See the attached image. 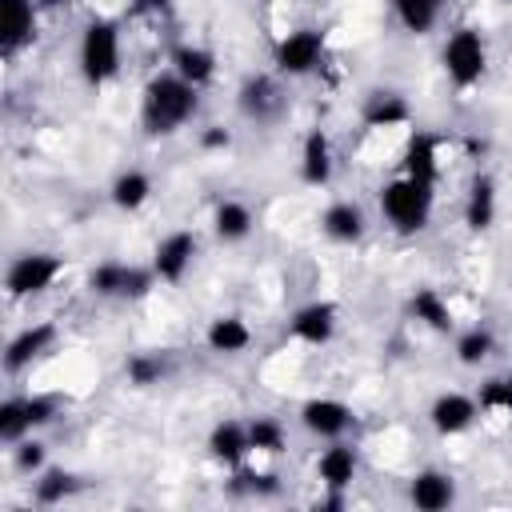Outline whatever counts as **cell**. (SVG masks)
Returning a JSON list of instances; mask_svg holds the SVG:
<instances>
[{
	"instance_id": "cell-24",
	"label": "cell",
	"mask_w": 512,
	"mask_h": 512,
	"mask_svg": "<svg viewBox=\"0 0 512 512\" xmlns=\"http://www.w3.org/2000/svg\"><path fill=\"white\" fill-rule=\"evenodd\" d=\"M412 316H416L420 324H428L432 332H452V308H448L444 296L432 292V288H416V296H412Z\"/></svg>"
},
{
	"instance_id": "cell-1",
	"label": "cell",
	"mask_w": 512,
	"mask_h": 512,
	"mask_svg": "<svg viewBox=\"0 0 512 512\" xmlns=\"http://www.w3.org/2000/svg\"><path fill=\"white\" fill-rule=\"evenodd\" d=\"M196 112V84H188L176 72L152 76L144 88V128L152 136H168L176 132L184 120H192Z\"/></svg>"
},
{
	"instance_id": "cell-6",
	"label": "cell",
	"mask_w": 512,
	"mask_h": 512,
	"mask_svg": "<svg viewBox=\"0 0 512 512\" xmlns=\"http://www.w3.org/2000/svg\"><path fill=\"white\" fill-rule=\"evenodd\" d=\"M324 56V32L316 28H296L276 44V72L284 76H308Z\"/></svg>"
},
{
	"instance_id": "cell-36",
	"label": "cell",
	"mask_w": 512,
	"mask_h": 512,
	"mask_svg": "<svg viewBox=\"0 0 512 512\" xmlns=\"http://www.w3.org/2000/svg\"><path fill=\"white\" fill-rule=\"evenodd\" d=\"M24 408H28V420H32V428H40V424H48L52 416H56V396H28L24 400Z\"/></svg>"
},
{
	"instance_id": "cell-26",
	"label": "cell",
	"mask_w": 512,
	"mask_h": 512,
	"mask_svg": "<svg viewBox=\"0 0 512 512\" xmlns=\"http://www.w3.org/2000/svg\"><path fill=\"white\" fill-rule=\"evenodd\" d=\"M212 224H216V236H220V240H244V236L252 232V212H248L240 200H224V204L216 208Z\"/></svg>"
},
{
	"instance_id": "cell-17",
	"label": "cell",
	"mask_w": 512,
	"mask_h": 512,
	"mask_svg": "<svg viewBox=\"0 0 512 512\" xmlns=\"http://www.w3.org/2000/svg\"><path fill=\"white\" fill-rule=\"evenodd\" d=\"M404 176L412 180H424V184H436L440 176V152H436V140L428 132H416L404 148Z\"/></svg>"
},
{
	"instance_id": "cell-19",
	"label": "cell",
	"mask_w": 512,
	"mask_h": 512,
	"mask_svg": "<svg viewBox=\"0 0 512 512\" xmlns=\"http://www.w3.org/2000/svg\"><path fill=\"white\" fill-rule=\"evenodd\" d=\"M464 220H468L472 232L492 228V220H496V184H492V176H476V180H472Z\"/></svg>"
},
{
	"instance_id": "cell-27",
	"label": "cell",
	"mask_w": 512,
	"mask_h": 512,
	"mask_svg": "<svg viewBox=\"0 0 512 512\" xmlns=\"http://www.w3.org/2000/svg\"><path fill=\"white\" fill-rule=\"evenodd\" d=\"M392 4H396L400 24H404L412 36H424V32L440 20V0H392Z\"/></svg>"
},
{
	"instance_id": "cell-15",
	"label": "cell",
	"mask_w": 512,
	"mask_h": 512,
	"mask_svg": "<svg viewBox=\"0 0 512 512\" xmlns=\"http://www.w3.org/2000/svg\"><path fill=\"white\" fill-rule=\"evenodd\" d=\"M208 452H212V460H220V464L236 468V464L252 452L248 428H244V424H236V420H220V424L212 428V436H208Z\"/></svg>"
},
{
	"instance_id": "cell-42",
	"label": "cell",
	"mask_w": 512,
	"mask_h": 512,
	"mask_svg": "<svg viewBox=\"0 0 512 512\" xmlns=\"http://www.w3.org/2000/svg\"><path fill=\"white\" fill-rule=\"evenodd\" d=\"M504 4H512V0H504Z\"/></svg>"
},
{
	"instance_id": "cell-29",
	"label": "cell",
	"mask_w": 512,
	"mask_h": 512,
	"mask_svg": "<svg viewBox=\"0 0 512 512\" xmlns=\"http://www.w3.org/2000/svg\"><path fill=\"white\" fill-rule=\"evenodd\" d=\"M248 440L256 452H268V456H280L284 452V424L272 420V416H256L248 424Z\"/></svg>"
},
{
	"instance_id": "cell-34",
	"label": "cell",
	"mask_w": 512,
	"mask_h": 512,
	"mask_svg": "<svg viewBox=\"0 0 512 512\" xmlns=\"http://www.w3.org/2000/svg\"><path fill=\"white\" fill-rule=\"evenodd\" d=\"M160 376H164V360H160V356L140 352V356L128 360V380H132L136 388H148V384H156Z\"/></svg>"
},
{
	"instance_id": "cell-22",
	"label": "cell",
	"mask_w": 512,
	"mask_h": 512,
	"mask_svg": "<svg viewBox=\"0 0 512 512\" xmlns=\"http://www.w3.org/2000/svg\"><path fill=\"white\" fill-rule=\"evenodd\" d=\"M408 104L404 96L396 92H372L368 104H364V124L368 128H396V124H408Z\"/></svg>"
},
{
	"instance_id": "cell-7",
	"label": "cell",
	"mask_w": 512,
	"mask_h": 512,
	"mask_svg": "<svg viewBox=\"0 0 512 512\" xmlns=\"http://www.w3.org/2000/svg\"><path fill=\"white\" fill-rule=\"evenodd\" d=\"M36 0H0V48L16 56L36 36Z\"/></svg>"
},
{
	"instance_id": "cell-31",
	"label": "cell",
	"mask_w": 512,
	"mask_h": 512,
	"mask_svg": "<svg viewBox=\"0 0 512 512\" xmlns=\"http://www.w3.org/2000/svg\"><path fill=\"white\" fill-rule=\"evenodd\" d=\"M28 428H32V420H28L24 400H4L0 404V440L4 444H20Z\"/></svg>"
},
{
	"instance_id": "cell-9",
	"label": "cell",
	"mask_w": 512,
	"mask_h": 512,
	"mask_svg": "<svg viewBox=\"0 0 512 512\" xmlns=\"http://www.w3.org/2000/svg\"><path fill=\"white\" fill-rule=\"evenodd\" d=\"M52 340H56V328H52L48 320H36V324L20 328V332L8 340V348H4V368H8V372L28 368L36 356H44V352H48V344H52Z\"/></svg>"
},
{
	"instance_id": "cell-4",
	"label": "cell",
	"mask_w": 512,
	"mask_h": 512,
	"mask_svg": "<svg viewBox=\"0 0 512 512\" xmlns=\"http://www.w3.org/2000/svg\"><path fill=\"white\" fill-rule=\"evenodd\" d=\"M60 272H64V260H60V256H52V252H24V256H16V260L8 264L4 288H8V296H16V300L40 296V292H48V288L56 284Z\"/></svg>"
},
{
	"instance_id": "cell-33",
	"label": "cell",
	"mask_w": 512,
	"mask_h": 512,
	"mask_svg": "<svg viewBox=\"0 0 512 512\" xmlns=\"http://www.w3.org/2000/svg\"><path fill=\"white\" fill-rule=\"evenodd\" d=\"M484 412H512V376L504 380H488L480 388V400H476Z\"/></svg>"
},
{
	"instance_id": "cell-11",
	"label": "cell",
	"mask_w": 512,
	"mask_h": 512,
	"mask_svg": "<svg viewBox=\"0 0 512 512\" xmlns=\"http://www.w3.org/2000/svg\"><path fill=\"white\" fill-rule=\"evenodd\" d=\"M476 412H480V404L472 400V396H460V392H444L436 404H432V428L440 432V436H456V432H464L472 420H476Z\"/></svg>"
},
{
	"instance_id": "cell-16",
	"label": "cell",
	"mask_w": 512,
	"mask_h": 512,
	"mask_svg": "<svg viewBox=\"0 0 512 512\" xmlns=\"http://www.w3.org/2000/svg\"><path fill=\"white\" fill-rule=\"evenodd\" d=\"M300 176H304V184H312V188H320V184H328V180H332V144H328V136H324L320 128L304 136Z\"/></svg>"
},
{
	"instance_id": "cell-18",
	"label": "cell",
	"mask_w": 512,
	"mask_h": 512,
	"mask_svg": "<svg viewBox=\"0 0 512 512\" xmlns=\"http://www.w3.org/2000/svg\"><path fill=\"white\" fill-rule=\"evenodd\" d=\"M320 228H324L332 240L352 244V240H360V236H364V212H360L356 204H348V200H336V204H328V208H324Z\"/></svg>"
},
{
	"instance_id": "cell-30",
	"label": "cell",
	"mask_w": 512,
	"mask_h": 512,
	"mask_svg": "<svg viewBox=\"0 0 512 512\" xmlns=\"http://www.w3.org/2000/svg\"><path fill=\"white\" fill-rule=\"evenodd\" d=\"M492 348H496V340H492L488 328H468V332L456 340V360H460V364H480V360L492 356Z\"/></svg>"
},
{
	"instance_id": "cell-32",
	"label": "cell",
	"mask_w": 512,
	"mask_h": 512,
	"mask_svg": "<svg viewBox=\"0 0 512 512\" xmlns=\"http://www.w3.org/2000/svg\"><path fill=\"white\" fill-rule=\"evenodd\" d=\"M72 488H76V476H72V472H64V468H48V472L36 480V500H40V504H60Z\"/></svg>"
},
{
	"instance_id": "cell-25",
	"label": "cell",
	"mask_w": 512,
	"mask_h": 512,
	"mask_svg": "<svg viewBox=\"0 0 512 512\" xmlns=\"http://www.w3.org/2000/svg\"><path fill=\"white\" fill-rule=\"evenodd\" d=\"M148 196H152V180L144 172H120L112 184V204L124 212H136L140 204H148Z\"/></svg>"
},
{
	"instance_id": "cell-35",
	"label": "cell",
	"mask_w": 512,
	"mask_h": 512,
	"mask_svg": "<svg viewBox=\"0 0 512 512\" xmlns=\"http://www.w3.org/2000/svg\"><path fill=\"white\" fill-rule=\"evenodd\" d=\"M12 460H16L20 472H36V468H44V444L40 440H20Z\"/></svg>"
},
{
	"instance_id": "cell-38",
	"label": "cell",
	"mask_w": 512,
	"mask_h": 512,
	"mask_svg": "<svg viewBox=\"0 0 512 512\" xmlns=\"http://www.w3.org/2000/svg\"><path fill=\"white\" fill-rule=\"evenodd\" d=\"M244 480H248L252 492H276V476H272V472H260V476L252 472V476H244Z\"/></svg>"
},
{
	"instance_id": "cell-41",
	"label": "cell",
	"mask_w": 512,
	"mask_h": 512,
	"mask_svg": "<svg viewBox=\"0 0 512 512\" xmlns=\"http://www.w3.org/2000/svg\"><path fill=\"white\" fill-rule=\"evenodd\" d=\"M264 4H272V0H264Z\"/></svg>"
},
{
	"instance_id": "cell-28",
	"label": "cell",
	"mask_w": 512,
	"mask_h": 512,
	"mask_svg": "<svg viewBox=\"0 0 512 512\" xmlns=\"http://www.w3.org/2000/svg\"><path fill=\"white\" fill-rule=\"evenodd\" d=\"M124 280H128V264H120V260H104V264L92 268L88 288H92L96 296H124Z\"/></svg>"
},
{
	"instance_id": "cell-40",
	"label": "cell",
	"mask_w": 512,
	"mask_h": 512,
	"mask_svg": "<svg viewBox=\"0 0 512 512\" xmlns=\"http://www.w3.org/2000/svg\"><path fill=\"white\" fill-rule=\"evenodd\" d=\"M40 8H56V4H64V0H36Z\"/></svg>"
},
{
	"instance_id": "cell-13",
	"label": "cell",
	"mask_w": 512,
	"mask_h": 512,
	"mask_svg": "<svg viewBox=\"0 0 512 512\" xmlns=\"http://www.w3.org/2000/svg\"><path fill=\"white\" fill-rule=\"evenodd\" d=\"M316 476L328 492H344L356 480V452L348 444H328L316 460Z\"/></svg>"
},
{
	"instance_id": "cell-12",
	"label": "cell",
	"mask_w": 512,
	"mask_h": 512,
	"mask_svg": "<svg viewBox=\"0 0 512 512\" xmlns=\"http://www.w3.org/2000/svg\"><path fill=\"white\" fill-rule=\"evenodd\" d=\"M336 332V308L328 300H316V304H304L296 316H292V336H300L304 344H328Z\"/></svg>"
},
{
	"instance_id": "cell-3",
	"label": "cell",
	"mask_w": 512,
	"mask_h": 512,
	"mask_svg": "<svg viewBox=\"0 0 512 512\" xmlns=\"http://www.w3.org/2000/svg\"><path fill=\"white\" fill-rule=\"evenodd\" d=\"M80 72L88 84H108L120 72V28L112 20H92L80 36Z\"/></svg>"
},
{
	"instance_id": "cell-21",
	"label": "cell",
	"mask_w": 512,
	"mask_h": 512,
	"mask_svg": "<svg viewBox=\"0 0 512 512\" xmlns=\"http://www.w3.org/2000/svg\"><path fill=\"white\" fill-rule=\"evenodd\" d=\"M248 344H252V332H248V324H244L240 316H220V320L208 324V348H212V352L236 356V352H244Z\"/></svg>"
},
{
	"instance_id": "cell-5",
	"label": "cell",
	"mask_w": 512,
	"mask_h": 512,
	"mask_svg": "<svg viewBox=\"0 0 512 512\" xmlns=\"http://www.w3.org/2000/svg\"><path fill=\"white\" fill-rule=\"evenodd\" d=\"M444 68L452 76V84L468 88L484 76L488 68V48H484V36L476 28H456L448 40H444Z\"/></svg>"
},
{
	"instance_id": "cell-8",
	"label": "cell",
	"mask_w": 512,
	"mask_h": 512,
	"mask_svg": "<svg viewBox=\"0 0 512 512\" xmlns=\"http://www.w3.org/2000/svg\"><path fill=\"white\" fill-rule=\"evenodd\" d=\"M192 256H196V236L192 232H168L160 244H156V256H152V272L160 276V280H168V284H176L184 272H188V264H192Z\"/></svg>"
},
{
	"instance_id": "cell-37",
	"label": "cell",
	"mask_w": 512,
	"mask_h": 512,
	"mask_svg": "<svg viewBox=\"0 0 512 512\" xmlns=\"http://www.w3.org/2000/svg\"><path fill=\"white\" fill-rule=\"evenodd\" d=\"M152 276H156V272H148V268H128V280H124V296H144V292L152 288Z\"/></svg>"
},
{
	"instance_id": "cell-23",
	"label": "cell",
	"mask_w": 512,
	"mask_h": 512,
	"mask_svg": "<svg viewBox=\"0 0 512 512\" xmlns=\"http://www.w3.org/2000/svg\"><path fill=\"white\" fill-rule=\"evenodd\" d=\"M240 108L244 116H256V120H268L276 108H280V96H276V84L268 76H256L240 88Z\"/></svg>"
},
{
	"instance_id": "cell-20",
	"label": "cell",
	"mask_w": 512,
	"mask_h": 512,
	"mask_svg": "<svg viewBox=\"0 0 512 512\" xmlns=\"http://www.w3.org/2000/svg\"><path fill=\"white\" fill-rule=\"evenodd\" d=\"M172 72L176 76H184L188 84H208L212 80V72H216V56L208 52V48H196V44H180L176 52H172Z\"/></svg>"
},
{
	"instance_id": "cell-39",
	"label": "cell",
	"mask_w": 512,
	"mask_h": 512,
	"mask_svg": "<svg viewBox=\"0 0 512 512\" xmlns=\"http://www.w3.org/2000/svg\"><path fill=\"white\" fill-rule=\"evenodd\" d=\"M228 140H232V136H228L224 128H208V132H204V148H228Z\"/></svg>"
},
{
	"instance_id": "cell-10",
	"label": "cell",
	"mask_w": 512,
	"mask_h": 512,
	"mask_svg": "<svg viewBox=\"0 0 512 512\" xmlns=\"http://www.w3.org/2000/svg\"><path fill=\"white\" fill-rule=\"evenodd\" d=\"M300 424H304L312 436L336 440V436L352 424V412H348V404H340V400H332V396H316V400H308V404L300 408Z\"/></svg>"
},
{
	"instance_id": "cell-2",
	"label": "cell",
	"mask_w": 512,
	"mask_h": 512,
	"mask_svg": "<svg viewBox=\"0 0 512 512\" xmlns=\"http://www.w3.org/2000/svg\"><path fill=\"white\" fill-rule=\"evenodd\" d=\"M380 212L392 220V228L400 232H420L432 216V184L424 180H412V176H400V180H388L380 188Z\"/></svg>"
},
{
	"instance_id": "cell-14",
	"label": "cell",
	"mask_w": 512,
	"mask_h": 512,
	"mask_svg": "<svg viewBox=\"0 0 512 512\" xmlns=\"http://www.w3.org/2000/svg\"><path fill=\"white\" fill-rule=\"evenodd\" d=\"M452 496H456L452 476H448V472H436V468L420 472V476L412 480V488H408V500H412L420 512H440V508L452 504Z\"/></svg>"
}]
</instances>
